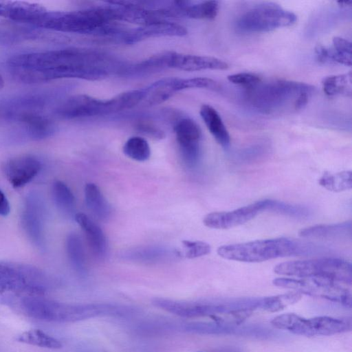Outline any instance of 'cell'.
Segmentation results:
<instances>
[{
	"instance_id": "74e56055",
	"label": "cell",
	"mask_w": 352,
	"mask_h": 352,
	"mask_svg": "<svg viewBox=\"0 0 352 352\" xmlns=\"http://www.w3.org/2000/svg\"><path fill=\"white\" fill-rule=\"evenodd\" d=\"M185 249V256L188 258H198L210 252L211 248L206 242L200 241H182Z\"/></svg>"
},
{
	"instance_id": "ac0fdd59",
	"label": "cell",
	"mask_w": 352,
	"mask_h": 352,
	"mask_svg": "<svg viewBox=\"0 0 352 352\" xmlns=\"http://www.w3.org/2000/svg\"><path fill=\"white\" fill-rule=\"evenodd\" d=\"M36 110L34 108L14 110L8 117L18 121L32 139H44L54 133V126L51 119Z\"/></svg>"
},
{
	"instance_id": "30bf717a",
	"label": "cell",
	"mask_w": 352,
	"mask_h": 352,
	"mask_svg": "<svg viewBox=\"0 0 352 352\" xmlns=\"http://www.w3.org/2000/svg\"><path fill=\"white\" fill-rule=\"evenodd\" d=\"M296 20V15L292 12L275 3L267 2L243 13L236 21V26L245 32H267L291 26Z\"/></svg>"
},
{
	"instance_id": "60d3db41",
	"label": "cell",
	"mask_w": 352,
	"mask_h": 352,
	"mask_svg": "<svg viewBox=\"0 0 352 352\" xmlns=\"http://www.w3.org/2000/svg\"><path fill=\"white\" fill-rule=\"evenodd\" d=\"M180 85L182 90L191 88L214 89L217 87L214 80L204 77L181 78Z\"/></svg>"
},
{
	"instance_id": "83f0119b",
	"label": "cell",
	"mask_w": 352,
	"mask_h": 352,
	"mask_svg": "<svg viewBox=\"0 0 352 352\" xmlns=\"http://www.w3.org/2000/svg\"><path fill=\"white\" fill-rule=\"evenodd\" d=\"M85 200L87 208L100 221H107L111 216V208L99 187L93 183L85 186Z\"/></svg>"
},
{
	"instance_id": "5bb4252c",
	"label": "cell",
	"mask_w": 352,
	"mask_h": 352,
	"mask_svg": "<svg viewBox=\"0 0 352 352\" xmlns=\"http://www.w3.org/2000/svg\"><path fill=\"white\" fill-rule=\"evenodd\" d=\"M263 211V201L232 211L214 212L206 215L204 224L210 228L228 229L242 225Z\"/></svg>"
},
{
	"instance_id": "9a60e30c",
	"label": "cell",
	"mask_w": 352,
	"mask_h": 352,
	"mask_svg": "<svg viewBox=\"0 0 352 352\" xmlns=\"http://www.w3.org/2000/svg\"><path fill=\"white\" fill-rule=\"evenodd\" d=\"M23 228L29 239L36 245L44 241V207L40 197L34 192L27 196L21 216Z\"/></svg>"
},
{
	"instance_id": "d6a6232c",
	"label": "cell",
	"mask_w": 352,
	"mask_h": 352,
	"mask_svg": "<svg viewBox=\"0 0 352 352\" xmlns=\"http://www.w3.org/2000/svg\"><path fill=\"white\" fill-rule=\"evenodd\" d=\"M319 184L332 192H341L351 188L352 174L351 170L338 173L324 172L318 180Z\"/></svg>"
},
{
	"instance_id": "9c48e42d",
	"label": "cell",
	"mask_w": 352,
	"mask_h": 352,
	"mask_svg": "<svg viewBox=\"0 0 352 352\" xmlns=\"http://www.w3.org/2000/svg\"><path fill=\"white\" fill-rule=\"evenodd\" d=\"M277 287L290 289L301 294L318 297L351 307V294L344 283L325 277L277 278Z\"/></svg>"
},
{
	"instance_id": "1f68e13d",
	"label": "cell",
	"mask_w": 352,
	"mask_h": 352,
	"mask_svg": "<svg viewBox=\"0 0 352 352\" xmlns=\"http://www.w3.org/2000/svg\"><path fill=\"white\" fill-rule=\"evenodd\" d=\"M263 211H270L287 217L305 219L311 216V211L307 207L301 205L291 204L277 200H262Z\"/></svg>"
},
{
	"instance_id": "ffe728a7",
	"label": "cell",
	"mask_w": 352,
	"mask_h": 352,
	"mask_svg": "<svg viewBox=\"0 0 352 352\" xmlns=\"http://www.w3.org/2000/svg\"><path fill=\"white\" fill-rule=\"evenodd\" d=\"M47 11L39 4L21 1H0V17L34 25Z\"/></svg>"
},
{
	"instance_id": "4dcf8cb0",
	"label": "cell",
	"mask_w": 352,
	"mask_h": 352,
	"mask_svg": "<svg viewBox=\"0 0 352 352\" xmlns=\"http://www.w3.org/2000/svg\"><path fill=\"white\" fill-rule=\"evenodd\" d=\"M324 92L329 96H351L352 94V74L332 75L324 78L322 81Z\"/></svg>"
},
{
	"instance_id": "e575fe53",
	"label": "cell",
	"mask_w": 352,
	"mask_h": 352,
	"mask_svg": "<svg viewBox=\"0 0 352 352\" xmlns=\"http://www.w3.org/2000/svg\"><path fill=\"white\" fill-rule=\"evenodd\" d=\"M219 10L217 1H205L199 3H189L184 8V16L192 19H213Z\"/></svg>"
},
{
	"instance_id": "8992f818",
	"label": "cell",
	"mask_w": 352,
	"mask_h": 352,
	"mask_svg": "<svg viewBox=\"0 0 352 352\" xmlns=\"http://www.w3.org/2000/svg\"><path fill=\"white\" fill-rule=\"evenodd\" d=\"M152 304L165 311L182 318H210L237 310L257 309L255 298H238L229 299H212L199 300H177L164 298H155Z\"/></svg>"
},
{
	"instance_id": "8fae6325",
	"label": "cell",
	"mask_w": 352,
	"mask_h": 352,
	"mask_svg": "<svg viewBox=\"0 0 352 352\" xmlns=\"http://www.w3.org/2000/svg\"><path fill=\"white\" fill-rule=\"evenodd\" d=\"M47 284L46 274L34 266L0 261V289L38 294Z\"/></svg>"
},
{
	"instance_id": "3957f363",
	"label": "cell",
	"mask_w": 352,
	"mask_h": 352,
	"mask_svg": "<svg viewBox=\"0 0 352 352\" xmlns=\"http://www.w3.org/2000/svg\"><path fill=\"white\" fill-rule=\"evenodd\" d=\"M116 21H120V16L113 6L69 12L47 10L33 25L62 32L107 35L120 32L113 24Z\"/></svg>"
},
{
	"instance_id": "52a82bcc",
	"label": "cell",
	"mask_w": 352,
	"mask_h": 352,
	"mask_svg": "<svg viewBox=\"0 0 352 352\" xmlns=\"http://www.w3.org/2000/svg\"><path fill=\"white\" fill-rule=\"evenodd\" d=\"M274 271L293 278L325 277L345 285L352 282L351 264L333 257L284 262L276 265Z\"/></svg>"
},
{
	"instance_id": "484cf974",
	"label": "cell",
	"mask_w": 352,
	"mask_h": 352,
	"mask_svg": "<svg viewBox=\"0 0 352 352\" xmlns=\"http://www.w3.org/2000/svg\"><path fill=\"white\" fill-rule=\"evenodd\" d=\"M351 221L333 224H322L308 227L299 232L302 238L319 239L325 240L342 239L351 237Z\"/></svg>"
},
{
	"instance_id": "7bdbcfd3",
	"label": "cell",
	"mask_w": 352,
	"mask_h": 352,
	"mask_svg": "<svg viewBox=\"0 0 352 352\" xmlns=\"http://www.w3.org/2000/svg\"><path fill=\"white\" fill-rule=\"evenodd\" d=\"M10 212V206L5 194L0 189V216L6 217Z\"/></svg>"
},
{
	"instance_id": "7c38bea8",
	"label": "cell",
	"mask_w": 352,
	"mask_h": 352,
	"mask_svg": "<svg viewBox=\"0 0 352 352\" xmlns=\"http://www.w3.org/2000/svg\"><path fill=\"white\" fill-rule=\"evenodd\" d=\"M113 113L109 100H100L87 95L72 96L61 102L54 110L56 117L73 120Z\"/></svg>"
},
{
	"instance_id": "f546056e",
	"label": "cell",
	"mask_w": 352,
	"mask_h": 352,
	"mask_svg": "<svg viewBox=\"0 0 352 352\" xmlns=\"http://www.w3.org/2000/svg\"><path fill=\"white\" fill-rule=\"evenodd\" d=\"M66 252L71 265L78 274L87 272L86 257L80 236L72 232L66 239Z\"/></svg>"
},
{
	"instance_id": "44dd1931",
	"label": "cell",
	"mask_w": 352,
	"mask_h": 352,
	"mask_svg": "<svg viewBox=\"0 0 352 352\" xmlns=\"http://www.w3.org/2000/svg\"><path fill=\"white\" fill-rule=\"evenodd\" d=\"M228 64L217 58L192 54L173 53L170 68L186 72L201 70H224Z\"/></svg>"
},
{
	"instance_id": "2e32d148",
	"label": "cell",
	"mask_w": 352,
	"mask_h": 352,
	"mask_svg": "<svg viewBox=\"0 0 352 352\" xmlns=\"http://www.w3.org/2000/svg\"><path fill=\"white\" fill-rule=\"evenodd\" d=\"M42 168L41 161L32 155H21L8 160L4 166V173L14 188H21L30 182Z\"/></svg>"
},
{
	"instance_id": "8d00e7d4",
	"label": "cell",
	"mask_w": 352,
	"mask_h": 352,
	"mask_svg": "<svg viewBox=\"0 0 352 352\" xmlns=\"http://www.w3.org/2000/svg\"><path fill=\"white\" fill-rule=\"evenodd\" d=\"M123 153L128 157L138 162L147 160L151 155V149L147 141L140 136L129 138L123 146Z\"/></svg>"
},
{
	"instance_id": "f35d334b",
	"label": "cell",
	"mask_w": 352,
	"mask_h": 352,
	"mask_svg": "<svg viewBox=\"0 0 352 352\" xmlns=\"http://www.w3.org/2000/svg\"><path fill=\"white\" fill-rule=\"evenodd\" d=\"M228 80L236 85H239L250 89L258 85L261 81V78L256 74L252 73H237L229 75Z\"/></svg>"
},
{
	"instance_id": "ba28073f",
	"label": "cell",
	"mask_w": 352,
	"mask_h": 352,
	"mask_svg": "<svg viewBox=\"0 0 352 352\" xmlns=\"http://www.w3.org/2000/svg\"><path fill=\"white\" fill-rule=\"evenodd\" d=\"M276 329L287 330L294 334L305 336H331L351 329V320L330 316L305 318L295 314L276 316L271 321Z\"/></svg>"
},
{
	"instance_id": "e0dca14e",
	"label": "cell",
	"mask_w": 352,
	"mask_h": 352,
	"mask_svg": "<svg viewBox=\"0 0 352 352\" xmlns=\"http://www.w3.org/2000/svg\"><path fill=\"white\" fill-rule=\"evenodd\" d=\"M228 325L210 321H196L187 323L184 329L190 333L204 335H241L265 337L270 335L266 329L253 325Z\"/></svg>"
},
{
	"instance_id": "836d02e7",
	"label": "cell",
	"mask_w": 352,
	"mask_h": 352,
	"mask_svg": "<svg viewBox=\"0 0 352 352\" xmlns=\"http://www.w3.org/2000/svg\"><path fill=\"white\" fill-rule=\"evenodd\" d=\"M302 294L297 292L262 298L260 309L268 312H277L298 302Z\"/></svg>"
},
{
	"instance_id": "cb8c5ba5",
	"label": "cell",
	"mask_w": 352,
	"mask_h": 352,
	"mask_svg": "<svg viewBox=\"0 0 352 352\" xmlns=\"http://www.w3.org/2000/svg\"><path fill=\"white\" fill-rule=\"evenodd\" d=\"M74 219L85 234L94 254L99 258H104L107 254L108 243L102 228L82 212L76 213Z\"/></svg>"
},
{
	"instance_id": "5b68a950",
	"label": "cell",
	"mask_w": 352,
	"mask_h": 352,
	"mask_svg": "<svg viewBox=\"0 0 352 352\" xmlns=\"http://www.w3.org/2000/svg\"><path fill=\"white\" fill-rule=\"evenodd\" d=\"M248 90V99L254 107L263 113H278L303 109L314 87L304 82L278 80L261 81Z\"/></svg>"
},
{
	"instance_id": "603a6c76",
	"label": "cell",
	"mask_w": 352,
	"mask_h": 352,
	"mask_svg": "<svg viewBox=\"0 0 352 352\" xmlns=\"http://www.w3.org/2000/svg\"><path fill=\"white\" fill-rule=\"evenodd\" d=\"M315 52L317 60L320 63L351 66V43L344 38L336 36L331 47L318 45Z\"/></svg>"
},
{
	"instance_id": "d590c367",
	"label": "cell",
	"mask_w": 352,
	"mask_h": 352,
	"mask_svg": "<svg viewBox=\"0 0 352 352\" xmlns=\"http://www.w3.org/2000/svg\"><path fill=\"white\" fill-rule=\"evenodd\" d=\"M16 340L25 344L51 349L62 347L61 342L39 329H31L22 333Z\"/></svg>"
},
{
	"instance_id": "d4e9b609",
	"label": "cell",
	"mask_w": 352,
	"mask_h": 352,
	"mask_svg": "<svg viewBox=\"0 0 352 352\" xmlns=\"http://www.w3.org/2000/svg\"><path fill=\"white\" fill-rule=\"evenodd\" d=\"M173 53L164 52L134 65H122L119 73L125 76H143L170 68Z\"/></svg>"
},
{
	"instance_id": "6da1fadb",
	"label": "cell",
	"mask_w": 352,
	"mask_h": 352,
	"mask_svg": "<svg viewBox=\"0 0 352 352\" xmlns=\"http://www.w3.org/2000/svg\"><path fill=\"white\" fill-rule=\"evenodd\" d=\"M7 65L14 78L28 84L63 78L98 80L119 67L106 54L75 47L16 54Z\"/></svg>"
},
{
	"instance_id": "7a4b0ae2",
	"label": "cell",
	"mask_w": 352,
	"mask_h": 352,
	"mask_svg": "<svg viewBox=\"0 0 352 352\" xmlns=\"http://www.w3.org/2000/svg\"><path fill=\"white\" fill-rule=\"evenodd\" d=\"M21 310L37 320L54 322H73L100 316H123L128 307L109 303L70 304L26 296L20 301Z\"/></svg>"
},
{
	"instance_id": "f6af8a7d",
	"label": "cell",
	"mask_w": 352,
	"mask_h": 352,
	"mask_svg": "<svg viewBox=\"0 0 352 352\" xmlns=\"http://www.w3.org/2000/svg\"><path fill=\"white\" fill-rule=\"evenodd\" d=\"M198 352H227V351H198ZM230 352V351H228Z\"/></svg>"
},
{
	"instance_id": "277c9868",
	"label": "cell",
	"mask_w": 352,
	"mask_h": 352,
	"mask_svg": "<svg viewBox=\"0 0 352 352\" xmlns=\"http://www.w3.org/2000/svg\"><path fill=\"white\" fill-rule=\"evenodd\" d=\"M324 250L325 248L314 243L277 238L222 245L217 249V254L228 260L257 263L280 257L320 254Z\"/></svg>"
},
{
	"instance_id": "b9f144b4",
	"label": "cell",
	"mask_w": 352,
	"mask_h": 352,
	"mask_svg": "<svg viewBox=\"0 0 352 352\" xmlns=\"http://www.w3.org/2000/svg\"><path fill=\"white\" fill-rule=\"evenodd\" d=\"M164 250L150 248L149 250L144 249L135 251V254H132V256L137 257L143 260H152L153 258L160 257L162 256Z\"/></svg>"
},
{
	"instance_id": "7402d4cb",
	"label": "cell",
	"mask_w": 352,
	"mask_h": 352,
	"mask_svg": "<svg viewBox=\"0 0 352 352\" xmlns=\"http://www.w3.org/2000/svg\"><path fill=\"white\" fill-rule=\"evenodd\" d=\"M180 80L181 78H163L142 89L143 96L140 104L152 107L165 102L181 91Z\"/></svg>"
},
{
	"instance_id": "f1b7e54d",
	"label": "cell",
	"mask_w": 352,
	"mask_h": 352,
	"mask_svg": "<svg viewBox=\"0 0 352 352\" xmlns=\"http://www.w3.org/2000/svg\"><path fill=\"white\" fill-rule=\"evenodd\" d=\"M52 196L60 212L68 217L74 218L76 199L70 188L64 182L57 180L52 185Z\"/></svg>"
},
{
	"instance_id": "d6986e66",
	"label": "cell",
	"mask_w": 352,
	"mask_h": 352,
	"mask_svg": "<svg viewBox=\"0 0 352 352\" xmlns=\"http://www.w3.org/2000/svg\"><path fill=\"white\" fill-rule=\"evenodd\" d=\"M186 28L179 24L166 20L149 23L124 34L126 43H135L149 38L160 36H183Z\"/></svg>"
},
{
	"instance_id": "ab89813d",
	"label": "cell",
	"mask_w": 352,
	"mask_h": 352,
	"mask_svg": "<svg viewBox=\"0 0 352 352\" xmlns=\"http://www.w3.org/2000/svg\"><path fill=\"white\" fill-rule=\"evenodd\" d=\"M135 126L138 132L150 138L162 140L165 137L163 131L148 120H140Z\"/></svg>"
},
{
	"instance_id": "ee69618b",
	"label": "cell",
	"mask_w": 352,
	"mask_h": 352,
	"mask_svg": "<svg viewBox=\"0 0 352 352\" xmlns=\"http://www.w3.org/2000/svg\"><path fill=\"white\" fill-rule=\"evenodd\" d=\"M338 3L342 7H348L351 6L352 1H338Z\"/></svg>"
},
{
	"instance_id": "4316f807",
	"label": "cell",
	"mask_w": 352,
	"mask_h": 352,
	"mask_svg": "<svg viewBox=\"0 0 352 352\" xmlns=\"http://www.w3.org/2000/svg\"><path fill=\"white\" fill-rule=\"evenodd\" d=\"M200 116L215 140L224 148L230 144V136L217 111L209 104H203Z\"/></svg>"
},
{
	"instance_id": "4fadbf2b",
	"label": "cell",
	"mask_w": 352,
	"mask_h": 352,
	"mask_svg": "<svg viewBox=\"0 0 352 352\" xmlns=\"http://www.w3.org/2000/svg\"><path fill=\"white\" fill-rule=\"evenodd\" d=\"M174 131L184 162L189 167L195 166L201 154L199 126L192 119L185 117L175 122Z\"/></svg>"
}]
</instances>
